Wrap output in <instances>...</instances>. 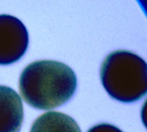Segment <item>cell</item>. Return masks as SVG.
Returning <instances> with one entry per match:
<instances>
[{
    "instance_id": "7a4b0ae2",
    "label": "cell",
    "mask_w": 147,
    "mask_h": 132,
    "mask_svg": "<svg viewBox=\"0 0 147 132\" xmlns=\"http://www.w3.org/2000/svg\"><path fill=\"white\" fill-rule=\"evenodd\" d=\"M100 77L109 95L115 101L132 103L147 92V64L134 52L115 51L103 60Z\"/></svg>"
},
{
    "instance_id": "5b68a950",
    "label": "cell",
    "mask_w": 147,
    "mask_h": 132,
    "mask_svg": "<svg viewBox=\"0 0 147 132\" xmlns=\"http://www.w3.org/2000/svg\"><path fill=\"white\" fill-rule=\"evenodd\" d=\"M30 132H81L77 122L67 114L50 111L33 123Z\"/></svg>"
},
{
    "instance_id": "3957f363",
    "label": "cell",
    "mask_w": 147,
    "mask_h": 132,
    "mask_svg": "<svg viewBox=\"0 0 147 132\" xmlns=\"http://www.w3.org/2000/svg\"><path fill=\"white\" fill-rule=\"evenodd\" d=\"M28 33L18 18L0 15V65L16 63L28 46Z\"/></svg>"
},
{
    "instance_id": "6da1fadb",
    "label": "cell",
    "mask_w": 147,
    "mask_h": 132,
    "mask_svg": "<svg viewBox=\"0 0 147 132\" xmlns=\"http://www.w3.org/2000/svg\"><path fill=\"white\" fill-rule=\"evenodd\" d=\"M18 87L28 105L39 110H51L71 99L77 89V76L64 63L39 60L22 70Z\"/></svg>"
},
{
    "instance_id": "277c9868",
    "label": "cell",
    "mask_w": 147,
    "mask_h": 132,
    "mask_svg": "<svg viewBox=\"0 0 147 132\" xmlns=\"http://www.w3.org/2000/svg\"><path fill=\"white\" fill-rule=\"evenodd\" d=\"M23 118L19 94L9 87L0 85V132H19Z\"/></svg>"
},
{
    "instance_id": "8992f818",
    "label": "cell",
    "mask_w": 147,
    "mask_h": 132,
    "mask_svg": "<svg viewBox=\"0 0 147 132\" xmlns=\"http://www.w3.org/2000/svg\"><path fill=\"white\" fill-rule=\"evenodd\" d=\"M87 132H122L119 128L110 124H100L93 126Z\"/></svg>"
}]
</instances>
